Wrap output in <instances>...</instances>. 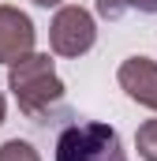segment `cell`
Returning <instances> with one entry per match:
<instances>
[{"mask_svg":"<svg viewBox=\"0 0 157 161\" xmlns=\"http://www.w3.org/2000/svg\"><path fill=\"white\" fill-rule=\"evenodd\" d=\"M8 90L15 94L19 109L30 120H45L64 101V82L56 75L49 53H26L15 64H8Z\"/></svg>","mask_w":157,"mask_h":161,"instance_id":"cell-1","label":"cell"},{"mask_svg":"<svg viewBox=\"0 0 157 161\" xmlns=\"http://www.w3.org/2000/svg\"><path fill=\"white\" fill-rule=\"evenodd\" d=\"M56 161H127L120 131L109 124H71L56 139Z\"/></svg>","mask_w":157,"mask_h":161,"instance_id":"cell-2","label":"cell"},{"mask_svg":"<svg viewBox=\"0 0 157 161\" xmlns=\"http://www.w3.org/2000/svg\"><path fill=\"white\" fill-rule=\"evenodd\" d=\"M97 41V26H94V15L78 4H60L52 26H49V45L56 56H82L90 53Z\"/></svg>","mask_w":157,"mask_h":161,"instance_id":"cell-3","label":"cell"},{"mask_svg":"<svg viewBox=\"0 0 157 161\" xmlns=\"http://www.w3.org/2000/svg\"><path fill=\"white\" fill-rule=\"evenodd\" d=\"M34 53V23L26 11L0 4V64H15L19 56Z\"/></svg>","mask_w":157,"mask_h":161,"instance_id":"cell-4","label":"cell"},{"mask_svg":"<svg viewBox=\"0 0 157 161\" xmlns=\"http://www.w3.org/2000/svg\"><path fill=\"white\" fill-rule=\"evenodd\" d=\"M116 82H120V90H123L131 101H138V105H146V109L157 113V64L154 60H146V56H127V60L120 64V71H116Z\"/></svg>","mask_w":157,"mask_h":161,"instance_id":"cell-5","label":"cell"},{"mask_svg":"<svg viewBox=\"0 0 157 161\" xmlns=\"http://www.w3.org/2000/svg\"><path fill=\"white\" fill-rule=\"evenodd\" d=\"M135 146H138L142 161H157V120H146L135 131Z\"/></svg>","mask_w":157,"mask_h":161,"instance_id":"cell-6","label":"cell"},{"mask_svg":"<svg viewBox=\"0 0 157 161\" xmlns=\"http://www.w3.org/2000/svg\"><path fill=\"white\" fill-rule=\"evenodd\" d=\"M0 161H41L38 150L30 146V142H23V139H8L4 146H0Z\"/></svg>","mask_w":157,"mask_h":161,"instance_id":"cell-7","label":"cell"},{"mask_svg":"<svg viewBox=\"0 0 157 161\" xmlns=\"http://www.w3.org/2000/svg\"><path fill=\"white\" fill-rule=\"evenodd\" d=\"M123 11H127V0H97V15H101V19H109V23L120 19Z\"/></svg>","mask_w":157,"mask_h":161,"instance_id":"cell-8","label":"cell"},{"mask_svg":"<svg viewBox=\"0 0 157 161\" xmlns=\"http://www.w3.org/2000/svg\"><path fill=\"white\" fill-rule=\"evenodd\" d=\"M127 8H135L142 15H157V0H127Z\"/></svg>","mask_w":157,"mask_h":161,"instance_id":"cell-9","label":"cell"},{"mask_svg":"<svg viewBox=\"0 0 157 161\" xmlns=\"http://www.w3.org/2000/svg\"><path fill=\"white\" fill-rule=\"evenodd\" d=\"M34 4H38V8H60L64 0H34Z\"/></svg>","mask_w":157,"mask_h":161,"instance_id":"cell-10","label":"cell"},{"mask_svg":"<svg viewBox=\"0 0 157 161\" xmlns=\"http://www.w3.org/2000/svg\"><path fill=\"white\" fill-rule=\"evenodd\" d=\"M4 113H8V105H4V94H0V124H4Z\"/></svg>","mask_w":157,"mask_h":161,"instance_id":"cell-11","label":"cell"}]
</instances>
